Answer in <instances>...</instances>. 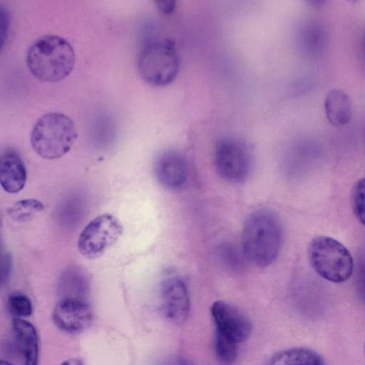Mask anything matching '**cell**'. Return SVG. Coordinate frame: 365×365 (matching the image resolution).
<instances>
[{"instance_id": "6da1fadb", "label": "cell", "mask_w": 365, "mask_h": 365, "mask_svg": "<svg viewBox=\"0 0 365 365\" xmlns=\"http://www.w3.org/2000/svg\"><path fill=\"white\" fill-rule=\"evenodd\" d=\"M282 231L280 219L272 210L252 212L242 231V250L246 259L259 267L272 264L281 250Z\"/></svg>"}, {"instance_id": "7a4b0ae2", "label": "cell", "mask_w": 365, "mask_h": 365, "mask_svg": "<svg viewBox=\"0 0 365 365\" xmlns=\"http://www.w3.org/2000/svg\"><path fill=\"white\" fill-rule=\"evenodd\" d=\"M30 73L45 82H57L73 71L76 56L71 44L55 34L41 36L29 46L26 56Z\"/></svg>"}, {"instance_id": "3957f363", "label": "cell", "mask_w": 365, "mask_h": 365, "mask_svg": "<svg viewBox=\"0 0 365 365\" xmlns=\"http://www.w3.org/2000/svg\"><path fill=\"white\" fill-rule=\"evenodd\" d=\"M78 137L72 119L60 112H48L36 121L32 127L30 142L40 157L54 160L66 155Z\"/></svg>"}, {"instance_id": "277c9868", "label": "cell", "mask_w": 365, "mask_h": 365, "mask_svg": "<svg viewBox=\"0 0 365 365\" xmlns=\"http://www.w3.org/2000/svg\"><path fill=\"white\" fill-rule=\"evenodd\" d=\"M137 68L141 78L155 86H165L177 77L180 59L174 43L164 38L146 42L137 58Z\"/></svg>"}, {"instance_id": "5b68a950", "label": "cell", "mask_w": 365, "mask_h": 365, "mask_svg": "<svg viewBox=\"0 0 365 365\" xmlns=\"http://www.w3.org/2000/svg\"><path fill=\"white\" fill-rule=\"evenodd\" d=\"M308 257L314 270L329 282L342 283L353 274L354 262L351 252L331 237L313 238L308 247Z\"/></svg>"}, {"instance_id": "8992f818", "label": "cell", "mask_w": 365, "mask_h": 365, "mask_svg": "<svg viewBox=\"0 0 365 365\" xmlns=\"http://www.w3.org/2000/svg\"><path fill=\"white\" fill-rule=\"evenodd\" d=\"M123 232L120 220L110 214H103L91 220L82 230L78 250L85 258L93 259L105 254Z\"/></svg>"}, {"instance_id": "52a82bcc", "label": "cell", "mask_w": 365, "mask_h": 365, "mask_svg": "<svg viewBox=\"0 0 365 365\" xmlns=\"http://www.w3.org/2000/svg\"><path fill=\"white\" fill-rule=\"evenodd\" d=\"M214 165L217 174L230 182L245 180L251 169V159L247 146L232 137H224L215 144Z\"/></svg>"}, {"instance_id": "ba28073f", "label": "cell", "mask_w": 365, "mask_h": 365, "mask_svg": "<svg viewBox=\"0 0 365 365\" xmlns=\"http://www.w3.org/2000/svg\"><path fill=\"white\" fill-rule=\"evenodd\" d=\"M52 317L55 324L61 330L69 334H76L90 326L93 313L86 300L63 298L55 306Z\"/></svg>"}, {"instance_id": "9c48e42d", "label": "cell", "mask_w": 365, "mask_h": 365, "mask_svg": "<svg viewBox=\"0 0 365 365\" xmlns=\"http://www.w3.org/2000/svg\"><path fill=\"white\" fill-rule=\"evenodd\" d=\"M216 329L227 338L239 344L251 334L250 319L235 307L224 301L215 302L210 308Z\"/></svg>"}, {"instance_id": "30bf717a", "label": "cell", "mask_w": 365, "mask_h": 365, "mask_svg": "<svg viewBox=\"0 0 365 365\" xmlns=\"http://www.w3.org/2000/svg\"><path fill=\"white\" fill-rule=\"evenodd\" d=\"M160 294L164 315L174 323H183L190 312V297L183 280L177 277L165 279Z\"/></svg>"}, {"instance_id": "8fae6325", "label": "cell", "mask_w": 365, "mask_h": 365, "mask_svg": "<svg viewBox=\"0 0 365 365\" xmlns=\"http://www.w3.org/2000/svg\"><path fill=\"white\" fill-rule=\"evenodd\" d=\"M154 173L163 187L169 190L179 189L187 180V163L179 151L166 149L157 155L154 162Z\"/></svg>"}, {"instance_id": "7c38bea8", "label": "cell", "mask_w": 365, "mask_h": 365, "mask_svg": "<svg viewBox=\"0 0 365 365\" xmlns=\"http://www.w3.org/2000/svg\"><path fill=\"white\" fill-rule=\"evenodd\" d=\"M26 181V170L19 154L13 148L1 151L0 158V182L3 189L9 193L21 191Z\"/></svg>"}, {"instance_id": "4fadbf2b", "label": "cell", "mask_w": 365, "mask_h": 365, "mask_svg": "<svg viewBox=\"0 0 365 365\" xmlns=\"http://www.w3.org/2000/svg\"><path fill=\"white\" fill-rule=\"evenodd\" d=\"M12 330L17 348L24 360L23 365H37L38 336L33 324L26 320L14 318L12 321Z\"/></svg>"}, {"instance_id": "5bb4252c", "label": "cell", "mask_w": 365, "mask_h": 365, "mask_svg": "<svg viewBox=\"0 0 365 365\" xmlns=\"http://www.w3.org/2000/svg\"><path fill=\"white\" fill-rule=\"evenodd\" d=\"M324 110L329 122L336 127L349 124L353 115L352 104L349 95L338 88L332 89L327 94Z\"/></svg>"}, {"instance_id": "9a60e30c", "label": "cell", "mask_w": 365, "mask_h": 365, "mask_svg": "<svg viewBox=\"0 0 365 365\" xmlns=\"http://www.w3.org/2000/svg\"><path fill=\"white\" fill-rule=\"evenodd\" d=\"M299 41L303 50L310 56H317L327 45V33L319 21L305 22L299 31Z\"/></svg>"}, {"instance_id": "2e32d148", "label": "cell", "mask_w": 365, "mask_h": 365, "mask_svg": "<svg viewBox=\"0 0 365 365\" xmlns=\"http://www.w3.org/2000/svg\"><path fill=\"white\" fill-rule=\"evenodd\" d=\"M266 365H326L312 349L302 347L281 350L273 354Z\"/></svg>"}, {"instance_id": "e0dca14e", "label": "cell", "mask_w": 365, "mask_h": 365, "mask_svg": "<svg viewBox=\"0 0 365 365\" xmlns=\"http://www.w3.org/2000/svg\"><path fill=\"white\" fill-rule=\"evenodd\" d=\"M59 292L62 298H74L86 300L89 290L87 275L81 269H68L62 274L59 282Z\"/></svg>"}, {"instance_id": "ac0fdd59", "label": "cell", "mask_w": 365, "mask_h": 365, "mask_svg": "<svg viewBox=\"0 0 365 365\" xmlns=\"http://www.w3.org/2000/svg\"><path fill=\"white\" fill-rule=\"evenodd\" d=\"M43 207V204L40 200L29 198L15 202L8 209L7 212L14 221L26 222L41 212Z\"/></svg>"}, {"instance_id": "d6986e66", "label": "cell", "mask_w": 365, "mask_h": 365, "mask_svg": "<svg viewBox=\"0 0 365 365\" xmlns=\"http://www.w3.org/2000/svg\"><path fill=\"white\" fill-rule=\"evenodd\" d=\"M237 343L215 331L214 336V349L219 361L230 364L237 358Z\"/></svg>"}, {"instance_id": "ffe728a7", "label": "cell", "mask_w": 365, "mask_h": 365, "mask_svg": "<svg viewBox=\"0 0 365 365\" xmlns=\"http://www.w3.org/2000/svg\"><path fill=\"white\" fill-rule=\"evenodd\" d=\"M353 212L359 222L365 226V178L354 184L351 192Z\"/></svg>"}, {"instance_id": "44dd1931", "label": "cell", "mask_w": 365, "mask_h": 365, "mask_svg": "<svg viewBox=\"0 0 365 365\" xmlns=\"http://www.w3.org/2000/svg\"><path fill=\"white\" fill-rule=\"evenodd\" d=\"M243 252H240L237 247L232 244L226 243L220 247V255L225 264L230 269L237 272L244 267L245 257ZM246 259V258H245Z\"/></svg>"}, {"instance_id": "7402d4cb", "label": "cell", "mask_w": 365, "mask_h": 365, "mask_svg": "<svg viewBox=\"0 0 365 365\" xmlns=\"http://www.w3.org/2000/svg\"><path fill=\"white\" fill-rule=\"evenodd\" d=\"M8 308L15 318H23L32 313V304L29 298L23 294H13L8 299Z\"/></svg>"}, {"instance_id": "603a6c76", "label": "cell", "mask_w": 365, "mask_h": 365, "mask_svg": "<svg viewBox=\"0 0 365 365\" xmlns=\"http://www.w3.org/2000/svg\"><path fill=\"white\" fill-rule=\"evenodd\" d=\"M158 9L165 14H169L175 9V1L173 0H157L155 1Z\"/></svg>"}, {"instance_id": "cb8c5ba5", "label": "cell", "mask_w": 365, "mask_h": 365, "mask_svg": "<svg viewBox=\"0 0 365 365\" xmlns=\"http://www.w3.org/2000/svg\"><path fill=\"white\" fill-rule=\"evenodd\" d=\"M158 365H189V364L183 358L173 356L164 359Z\"/></svg>"}, {"instance_id": "d4e9b609", "label": "cell", "mask_w": 365, "mask_h": 365, "mask_svg": "<svg viewBox=\"0 0 365 365\" xmlns=\"http://www.w3.org/2000/svg\"><path fill=\"white\" fill-rule=\"evenodd\" d=\"M4 262H5V263L3 264V267H6V269L4 270H3V274H2L3 282H6L7 278L9 277V267H10L11 263H10V257L8 255H6Z\"/></svg>"}, {"instance_id": "484cf974", "label": "cell", "mask_w": 365, "mask_h": 365, "mask_svg": "<svg viewBox=\"0 0 365 365\" xmlns=\"http://www.w3.org/2000/svg\"><path fill=\"white\" fill-rule=\"evenodd\" d=\"M61 365H84L81 361L77 359H69L63 361Z\"/></svg>"}, {"instance_id": "4316f807", "label": "cell", "mask_w": 365, "mask_h": 365, "mask_svg": "<svg viewBox=\"0 0 365 365\" xmlns=\"http://www.w3.org/2000/svg\"><path fill=\"white\" fill-rule=\"evenodd\" d=\"M361 52H362L363 56L365 58V32H364L362 39H361Z\"/></svg>"}, {"instance_id": "83f0119b", "label": "cell", "mask_w": 365, "mask_h": 365, "mask_svg": "<svg viewBox=\"0 0 365 365\" xmlns=\"http://www.w3.org/2000/svg\"><path fill=\"white\" fill-rule=\"evenodd\" d=\"M0 365H13V364H11V363H9L6 361L1 360Z\"/></svg>"}, {"instance_id": "f1b7e54d", "label": "cell", "mask_w": 365, "mask_h": 365, "mask_svg": "<svg viewBox=\"0 0 365 365\" xmlns=\"http://www.w3.org/2000/svg\"><path fill=\"white\" fill-rule=\"evenodd\" d=\"M364 353H365V344H364Z\"/></svg>"}]
</instances>
